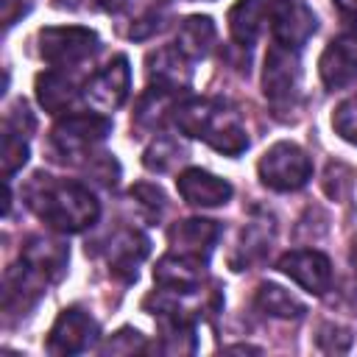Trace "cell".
Here are the masks:
<instances>
[{"label": "cell", "mask_w": 357, "mask_h": 357, "mask_svg": "<svg viewBox=\"0 0 357 357\" xmlns=\"http://www.w3.org/2000/svg\"><path fill=\"white\" fill-rule=\"evenodd\" d=\"M279 0H237L229 11V33L237 45L251 47L268 25H273Z\"/></svg>", "instance_id": "8fae6325"}, {"label": "cell", "mask_w": 357, "mask_h": 357, "mask_svg": "<svg viewBox=\"0 0 357 357\" xmlns=\"http://www.w3.org/2000/svg\"><path fill=\"white\" fill-rule=\"evenodd\" d=\"M112 131V120L103 114H67L53 126V145L59 153L73 156L103 142Z\"/></svg>", "instance_id": "52a82bcc"}, {"label": "cell", "mask_w": 357, "mask_h": 357, "mask_svg": "<svg viewBox=\"0 0 357 357\" xmlns=\"http://www.w3.org/2000/svg\"><path fill=\"white\" fill-rule=\"evenodd\" d=\"M301 84V67H298V50L284 45H271L262 67V92L273 106H287L296 100Z\"/></svg>", "instance_id": "277c9868"}, {"label": "cell", "mask_w": 357, "mask_h": 357, "mask_svg": "<svg viewBox=\"0 0 357 357\" xmlns=\"http://www.w3.org/2000/svg\"><path fill=\"white\" fill-rule=\"evenodd\" d=\"M45 284H47V279L25 262L8 268L6 279H3V312L8 318L11 315H25L36 304V298L42 296Z\"/></svg>", "instance_id": "7c38bea8"}, {"label": "cell", "mask_w": 357, "mask_h": 357, "mask_svg": "<svg viewBox=\"0 0 357 357\" xmlns=\"http://www.w3.org/2000/svg\"><path fill=\"white\" fill-rule=\"evenodd\" d=\"M33 131V117L25 103H17L3 123V148H0V162H3V176L11 178L25 162H28V134Z\"/></svg>", "instance_id": "30bf717a"}, {"label": "cell", "mask_w": 357, "mask_h": 357, "mask_svg": "<svg viewBox=\"0 0 357 357\" xmlns=\"http://www.w3.org/2000/svg\"><path fill=\"white\" fill-rule=\"evenodd\" d=\"M98 337V324L89 312L70 307L64 312H59L50 335H47V351L50 354H78L86 351Z\"/></svg>", "instance_id": "ba28073f"}, {"label": "cell", "mask_w": 357, "mask_h": 357, "mask_svg": "<svg viewBox=\"0 0 357 357\" xmlns=\"http://www.w3.org/2000/svg\"><path fill=\"white\" fill-rule=\"evenodd\" d=\"M354 36H357V22H354Z\"/></svg>", "instance_id": "1f68e13d"}, {"label": "cell", "mask_w": 357, "mask_h": 357, "mask_svg": "<svg viewBox=\"0 0 357 357\" xmlns=\"http://www.w3.org/2000/svg\"><path fill=\"white\" fill-rule=\"evenodd\" d=\"M176 187H178V195L190 204V206H220L231 198V184L209 170H201V167H187L178 173L176 178Z\"/></svg>", "instance_id": "4fadbf2b"}, {"label": "cell", "mask_w": 357, "mask_h": 357, "mask_svg": "<svg viewBox=\"0 0 357 357\" xmlns=\"http://www.w3.org/2000/svg\"><path fill=\"white\" fill-rule=\"evenodd\" d=\"M318 73L329 89L349 86L357 78V36L332 39L318 59Z\"/></svg>", "instance_id": "5bb4252c"}, {"label": "cell", "mask_w": 357, "mask_h": 357, "mask_svg": "<svg viewBox=\"0 0 357 357\" xmlns=\"http://www.w3.org/2000/svg\"><path fill=\"white\" fill-rule=\"evenodd\" d=\"M201 265L204 259L198 257H187V254H167L156 262L153 268V279L173 293H192L201 284Z\"/></svg>", "instance_id": "ffe728a7"}, {"label": "cell", "mask_w": 357, "mask_h": 357, "mask_svg": "<svg viewBox=\"0 0 357 357\" xmlns=\"http://www.w3.org/2000/svg\"><path fill=\"white\" fill-rule=\"evenodd\" d=\"M28 204L50 229L64 234L84 231L100 218V204L84 184L53 181L42 173H36L28 187Z\"/></svg>", "instance_id": "6da1fadb"}, {"label": "cell", "mask_w": 357, "mask_h": 357, "mask_svg": "<svg viewBox=\"0 0 357 357\" xmlns=\"http://www.w3.org/2000/svg\"><path fill=\"white\" fill-rule=\"evenodd\" d=\"M173 120L187 137L204 139L209 148L226 156H240L248 148V137L237 112L223 100L190 98L173 109Z\"/></svg>", "instance_id": "7a4b0ae2"}, {"label": "cell", "mask_w": 357, "mask_h": 357, "mask_svg": "<svg viewBox=\"0 0 357 357\" xmlns=\"http://www.w3.org/2000/svg\"><path fill=\"white\" fill-rule=\"evenodd\" d=\"M33 89H36V100H39V106H42L45 112H50V114H61V112H67V109L75 103V98H78L73 81L64 78L61 73H39Z\"/></svg>", "instance_id": "7402d4cb"}, {"label": "cell", "mask_w": 357, "mask_h": 357, "mask_svg": "<svg viewBox=\"0 0 357 357\" xmlns=\"http://www.w3.org/2000/svg\"><path fill=\"white\" fill-rule=\"evenodd\" d=\"M98 47V33L81 25H53L39 31V56L50 64H75L92 56Z\"/></svg>", "instance_id": "5b68a950"}, {"label": "cell", "mask_w": 357, "mask_h": 357, "mask_svg": "<svg viewBox=\"0 0 357 357\" xmlns=\"http://www.w3.org/2000/svg\"><path fill=\"white\" fill-rule=\"evenodd\" d=\"M254 304H257L265 315L282 318V321H296V318H301V315L307 312L304 304H301L290 290H284V287H279V284H259V287H257V296H254Z\"/></svg>", "instance_id": "603a6c76"}, {"label": "cell", "mask_w": 357, "mask_h": 357, "mask_svg": "<svg viewBox=\"0 0 357 357\" xmlns=\"http://www.w3.org/2000/svg\"><path fill=\"white\" fill-rule=\"evenodd\" d=\"M167 89H159V86H151V92L142 98V103H139V109H137V123L139 126H148V128H153V126H159L162 123V109L167 106Z\"/></svg>", "instance_id": "d4e9b609"}, {"label": "cell", "mask_w": 357, "mask_h": 357, "mask_svg": "<svg viewBox=\"0 0 357 357\" xmlns=\"http://www.w3.org/2000/svg\"><path fill=\"white\" fill-rule=\"evenodd\" d=\"M220 237V226L215 220H204V218H190V220H181L170 229V243L178 254H187V257H198L206 262L212 245L218 243Z\"/></svg>", "instance_id": "ac0fdd59"}, {"label": "cell", "mask_w": 357, "mask_h": 357, "mask_svg": "<svg viewBox=\"0 0 357 357\" xmlns=\"http://www.w3.org/2000/svg\"><path fill=\"white\" fill-rule=\"evenodd\" d=\"M22 262L31 265L36 273H42L47 282H56L61 279V273L67 271V259H70V251L61 240L56 237H45V234H33L25 240L22 251H20Z\"/></svg>", "instance_id": "e0dca14e"}, {"label": "cell", "mask_w": 357, "mask_h": 357, "mask_svg": "<svg viewBox=\"0 0 357 357\" xmlns=\"http://www.w3.org/2000/svg\"><path fill=\"white\" fill-rule=\"evenodd\" d=\"M351 265H354V271H357V240H354V245H351Z\"/></svg>", "instance_id": "4dcf8cb0"}, {"label": "cell", "mask_w": 357, "mask_h": 357, "mask_svg": "<svg viewBox=\"0 0 357 357\" xmlns=\"http://www.w3.org/2000/svg\"><path fill=\"white\" fill-rule=\"evenodd\" d=\"M131 89V67L126 56H114L103 70H98L86 86H84V98L95 112H114L126 103Z\"/></svg>", "instance_id": "8992f818"}, {"label": "cell", "mask_w": 357, "mask_h": 357, "mask_svg": "<svg viewBox=\"0 0 357 357\" xmlns=\"http://www.w3.org/2000/svg\"><path fill=\"white\" fill-rule=\"evenodd\" d=\"M271 28L279 45L298 50L315 33V14L301 0H279Z\"/></svg>", "instance_id": "9a60e30c"}, {"label": "cell", "mask_w": 357, "mask_h": 357, "mask_svg": "<svg viewBox=\"0 0 357 357\" xmlns=\"http://www.w3.org/2000/svg\"><path fill=\"white\" fill-rule=\"evenodd\" d=\"M142 349V335L137 329H120L106 346H103V354H131Z\"/></svg>", "instance_id": "4316f807"}, {"label": "cell", "mask_w": 357, "mask_h": 357, "mask_svg": "<svg viewBox=\"0 0 357 357\" xmlns=\"http://www.w3.org/2000/svg\"><path fill=\"white\" fill-rule=\"evenodd\" d=\"M215 45V22L209 17H187L181 25H178V33H176V47L192 61V59H204Z\"/></svg>", "instance_id": "44dd1931"}, {"label": "cell", "mask_w": 357, "mask_h": 357, "mask_svg": "<svg viewBox=\"0 0 357 357\" xmlns=\"http://www.w3.org/2000/svg\"><path fill=\"white\" fill-rule=\"evenodd\" d=\"M343 11H349V14H357V0H335Z\"/></svg>", "instance_id": "f1b7e54d"}, {"label": "cell", "mask_w": 357, "mask_h": 357, "mask_svg": "<svg viewBox=\"0 0 357 357\" xmlns=\"http://www.w3.org/2000/svg\"><path fill=\"white\" fill-rule=\"evenodd\" d=\"M131 195L139 198V204L151 206L153 212H162L165 209V192L159 187H153V184H137V187H131Z\"/></svg>", "instance_id": "83f0119b"}, {"label": "cell", "mask_w": 357, "mask_h": 357, "mask_svg": "<svg viewBox=\"0 0 357 357\" xmlns=\"http://www.w3.org/2000/svg\"><path fill=\"white\" fill-rule=\"evenodd\" d=\"M181 153V148L176 145V142H170V139H159L156 145H151L148 151H145V167H151V170H167V167H173V162L176 159H181L178 156Z\"/></svg>", "instance_id": "484cf974"}, {"label": "cell", "mask_w": 357, "mask_h": 357, "mask_svg": "<svg viewBox=\"0 0 357 357\" xmlns=\"http://www.w3.org/2000/svg\"><path fill=\"white\" fill-rule=\"evenodd\" d=\"M226 351H259V349H251V346H229Z\"/></svg>", "instance_id": "f546056e"}, {"label": "cell", "mask_w": 357, "mask_h": 357, "mask_svg": "<svg viewBox=\"0 0 357 357\" xmlns=\"http://www.w3.org/2000/svg\"><path fill=\"white\" fill-rule=\"evenodd\" d=\"M148 237L137 229H123L109 240V268L120 279H134L137 265L148 257Z\"/></svg>", "instance_id": "d6986e66"}, {"label": "cell", "mask_w": 357, "mask_h": 357, "mask_svg": "<svg viewBox=\"0 0 357 357\" xmlns=\"http://www.w3.org/2000/svg\"><path fill=\"white\" fill-rule=\"evenodd\" d=\"M257 173L265 187L276 192H293L312 178V162L307 151L298 148L296 142H276L262 153Z\"/></svg>", "instance_id": "3957f363"}, {"label": "cell", "mask_w": 357, "mask_h": 357, "mask_svg": "<svg viewBox=\"0 0 357 357\" xmlns=\"http://www.w3.org/2000/svg\"><path fill=\"white\" fill-rule=\"evenodd\" d=\"M279 271L290 276L296 284H301L312 296H324L332 284V262L326 254L312 251V248H298L287 251L279 259Z\"/></svg>", "instance_id": "9c48e42d"}, {"label": "cell", "mask_w": 357, "mask_h": 357, "mask_svg": "<svg viewBox=\"0 0 357 357\" xmlns=\"http://www.w3.org/2000/svg\"><path fill=\"white\" fill-rule=\"evenodd\" d=\"M332 128L340 139L357 145V95L337 103V109L332 112Z\"/></svg>", "instance_id": "cb8c5ba5"}, {"label": "cell", "mask_w": 357, "mask_h": 357, "mask_svg": "<svg viewBox=\"0 0 357 357\" xmlns=\"http://www.w3.org/2000/svg\"><path fill=\"white\" fill-rule=\"evenodd\" d=\"M145 67H148L151 86H159V89H167V92L184 89L190 84V78H192L190 59L176 45L173 47H159V50L148 53Z\"/></svg>", "instance_id": "2e32d148"}]
</instances>
